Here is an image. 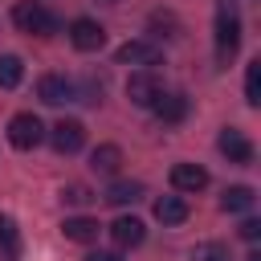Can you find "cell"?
Instances as JSON below:
<instances>
[{
    "label": "cell",
    "instance_id": "cell-22",
    "mask_svg": "<svg viewBox=\"0 0 261 261\" xmlns=\"http://www.w3.org/2000/svg\"><path fill=\"white\" fill-rule=\"evenodd\" d=\"M151 29H171V37H175V29H179V20H175L171 12H151Z\"/></svg>",
    "mask_w": 261,
    "mask_h": 261
},
{
    "label": "cell",
    "instance_id": "cell-6",
    "mask_svg": "<svg viewBox=\"0 0 261 261\" xmlns=\"http://www.w3.org/2000/svg\"><path fill=\"white\" fill-rule=\"evenodd\" d=\"M159 94H163V86L155 82V73H151V69H139V73H130V77H126V98H130L135 106H147V110H151V102H155Z\"/></svg>",
    "mask_w": 261,
    "mask_h": 261
},
{
    "label": "cell",
    "instance_id": "cell-12",
    "mask_svg": "<svg viewBox=\"0 0 261 261\" xmlns=\"http://www.w3.org/2000/svg\"><path fill=\"white\" fill-rule=\"evenodd\" d=\"M151 110H155L159 122H184V118H188V98H184V94H159V98L151 102Z\"/></svg>",
    "mask_w": 261,
    "mask_h": 261
},
{
    "label": "cell",
    "instance_id": "cell-24",
    "mask_svg": "<svg viewBox=\"0 0 261 261\" xmlns=\"http://www.w3.org/2000/svg\"><path fill=\"white\" fill-rule=\"evenodd\" d=\"M86 261H122V257H118V253H90Z\"/></svg>",
    "mask_w": 261,
    "mask_h": 261
},
{
    "label": "cell",
    "instance_id": "cell-16",
    "mask_svg": "<svg viewBox=\"0 0 261 261\" xmlns=\"http://www.w3.org/2000/svg\"><path fill=\"white\" fill-rule=\"evenodd\" d=\"M253 188H245V184H237V188H224V196H220V208L224 212H249L253 208Z\"/></svg>",
    "mask_w": 261,
    "mask_h": 261
},
{
    "label": "cell",
    "instance_id": "cell-5",
    "mask_svg": "<svg viewBox=\"0 0 261 261\" xmlns=\"http://www.w3.org/2000/svg\"><path fill=\"white\" fill-rule=\"evenodd\" d=\"M69 41H73V49L94 53V49L106 45V29H102L98 20H90V16H77V20L69 24Z\"/></svg>",
    "mask_w": 261,
    "mask_h": 261
},
{
    "label": "cell",
    "instance_id": "cell-9",
    "mask_svg": "<svg viewBox=\"0 0 261 261\" xmlns=\"http://www.w3.org/2000/svg\"><path fill=\"white\" fill-rule=\"evenodd\" d=\"M73 82L69 77H61V73H45L41 82H37V94H41V102H49V106H61V102H73Z\"/></svg>",
    "mask_w": 261,
    "mask_h": 261
},
{
    "label": "cell",
    "instance_id": "cell-18",
    "mask_svg": "<svg viewBox=\"0 0 261 261\" xmlns=\"http://www.w3.org/2000/svg\"><path fill=\"white\" fill-rule=\"evenodd\" d=\"M90 163H94V171H102V175H114V171H118V163H122V151H118L114 143H102V147L90 155Z\"/></svg>",
    "mask_w": 261,
    "mask_h": 261
},
{
    "label": "cell",
    "instance_id": "cell-2",
    "mask_svg": "<svg viewBox=\"0 0 261 261\" xmlns=\"http://www.w3.org/2000/svg\"><path fill=\"white\" fill-rule=\"evenodd\" d=\"M12 24L20 33H37V37H53L57 33V16L41 4V0H20L12 8Z\"/></svg>",
    "mask_w": 261,
    "mask_h": 261
},
{
    "label": "cell",
    "instance_id": "cell-8",
    "mask_svg": "<svg viewBox=\"0 0 261 261\" xmlns=\"http://www.w3.org/2000/svg\"><path fill=\"white\" fill-rule=\"evenodd\" d=\"M216 147H220V155H224L228 163H253V143H249L245 130H237V126H224L220 139H216Z\"/></svg>",
    "mask_w": 261,
    "mask_h": 261
},
{
    "label": "cell",
    "instance_id": "cell-1",
    "mask_svg": "<svg viewBox=\"0 0 261 261\" xmlns=\"http://www.w3.org/2000/svg\"><path fill=\"white\" fill-rule=\"evenodd\" d=\"M241 49V16H237V4L232 0H220L216 8V61L228 65Z\"/></svg>",
    "mask_w": 261,
    "mask_h": 261
},
{
    "label": "cell",
    "instance_id": "cell-21",
    "mask_svg": "<svg viewBox=\"0 0 261 261\" xmlns=\"http://www.w3.org/2000/svg\"><path fill=\"white\" fill-rule=\"evenodd\" d=\"M61 196H65V200H69V204H90V200H94V196H90V188H86V184H69V188H65V192H61Z\"/></svg>",
    "mask_w": 261,
    "mask_h": 261
},
{
    "label": "cell",
    "instance_id": "cell-26",
    "mask_svg": "<svg viewBox=\"0 0 261 261\" xmlns=\"http://www.w3.org/2000/svg\"><path fill=\"white\" fill-rule=\"evenodd\" d=\"M106 4H118V0H106Z\"/></svg>",
    "mask_w": 261,
    "mask_h": 261
},
{
    "label": "cell",
    "instance_id": "cell-7",
    "mask_svg": "<svg viewBox=\"0 0 261 261\" xmlns=\"http://www.w3.org/2000/svg\"><path fill=\"white\" fill-rule=\"evenodd\" d=\"M49 139H53V151L73 155V151H82V143H86V126H82L77 118H61V122L49 130Z\"/></svg>",
    "mask_w": 261,
    "mask_h": 261
},
{
    "label": "cell",
    "instance_id": "cell-23",
    "mask_svg": "<svg viewBox=\"0 0 261 261\" xmlns=\"http://www.w3.org/2000/svg\"><path fill=\"white\" fill-rule=\"evenodd\" d=\"M241 237H245V241H257V237H261V224H257V220H245V224H241Z\"/></svg>",
    "mask_w": 261,
    "mask_h": 261
},
{
    "label": "cell",
    "instance_id": "cell-14",
    "mask_svg": "<svg viewBox=\"0 0 261 261\" xmlns=\"http://www.w3.org/2000/svg\"><path fill=\"white\" fill-rule=\"evenodd\" d=\"M61 232H65V241L90 245V241H98V220H90V216H69V220L61 224Z\"/></svg>",
    "mask_w": 261,
    "mask_h": 261
},
{
    "label": "cell",
    "instance_id": "cell-11",
    "mask_svg": "<svg viewBox=\"0 0 261 261\" xmlns=\"http://www.w3.org/2000/svg\"><path fill=\"white\" fill-rule=\"evenodd\" d=\"M110 237H114V245H118V249H135V245H143L147 228H143V220H139V216H118V220L110 224Z\"/></svg>",
    "mask_w": 261,
    "mask_h": 261
},
{
    "label": "cell",
    "instance_id": "cell-20",
    "mask_svg": "<svg viewBox=\"0 0 261 261\" xmlns=\"http://www.w3.org/2000/svg\"><path fill=\"white\" fill-rule=\"evenodd\" d=\"M245 102L261 106V61H249V69H245Z\"/></svg>",
    "mask_w": 261,
    "mask_h": 261
},
{
    "label": "cell",
    "instance_id": "cell-3",
    "mask_svg": "<svg viewBox=\"0 0 261 261\" xmlns=\"http://www.w3.org/2000/svg\"><path fill=\"white\" fill-rule=\"evenodd\" d=\"M45 139V126H41V118L37 114H12V122H8V143L16 147V151H33L37 143Z\"/></svg>",
    "mask_w": 261,
    "mask_h": 261
},
{
    "label": "cell",
    "instance_id": "cell-17",
    "mask_svg": "<svg viewBox=\"0 0 261 261\" xmlns=\"http://www.w3.org/2000/svg\"><path fill=\"white\" fill-rule=\"evenodd\" d=\"M0 249H4V261H16L20 257V232H16V220L0 212Z\"/></svg>",
    "mask_w": 261,
    "mask_h": 261
},
{
    "label": "cell",
    "instance_id": "cell-25",
    "mask_svg": "<svg viewBox=\"0 0 261 261\" xmlns=\"http://www.w3.org/2000/svg\"><path fill=\"white\" fill-rule=\"evenodd\" d=\"M245 261H261V253H249V257H245Z\"/></svg>",
    "mask_w": 261,
    "mask_h": 261
},
{
    "label": "cell",
    "instance_id": "cell-4",
    "mask_svg": "<svg viewBox=\"0 0 261 261\" xmlns=\"http://www.w3.org/2000/svg\"><path fill=\"white\" fill-rule=\"evenodd\" d=\"M114 57H118V65H143V69H151V65H159V61H163V49H159L155 41L139 37V41L118 45V49H114Z\"/></svg>",
    "mask_w": 261,
    "mask_h": 261
},
{
    "label": "cell",
    "instance_id": "cell-13",
    "mask_svg": "<svg viewBox=\"0 0 261 261\" xmlns=\"http://www.w3.org/2000/svg\"><path fill=\"white\" fill-rule=\"evenodd\" d=\"M155 220L159 224H184L188 220V200L184 196H159L155 200Z\"/></svg>",
    "mask_w": 261,
    "mask_h": 261
},
{
    "label": "cell",
    "instance_id": "cell-19",
    "mask_svg": "<svg viewBox=\"0 0 261 261\" xmlns=\"http://www.w3.org/2000/svg\"><path fill=\"white\" fill-rule=\"evenodd\" d=\"M20 77H24V61L16 53H0V86L4 90H16Z\"/></svg>",
    "mask_w": 261,
    "mask_h": 261
},
{
    "label": "cell",
    "instance_id": "cell-15",
    "mask_svg": "<svg viewBox=\"0 0 261 261\" xmlns=\"http://www.w3.org/2000/svg\"><path fill=\"white\" fill-rule=\"evenodd\" d=\"M106 200L118 204V208H122V204H135V200H143V184H139V179H114V184L106 188Z\"/></svg>",
    "mask_w": 261,
    "mask_h": 261
},
{
    "label": "cell",
    "instance_id": "cell-10",
    "mask_svg": "<svg viewBox=\"0 0 261 261\" xmlns=\"http://www.w3.org/2000/svg\"><path fill=\"white\" fill-rule=\"evenodd\" d=\"M171 188L175 192H204L208 188V171L200 163H175L171 167Z\"/></svg>",
    "mask_w": 261,
    "mask_h": 261
}]
</instances>
